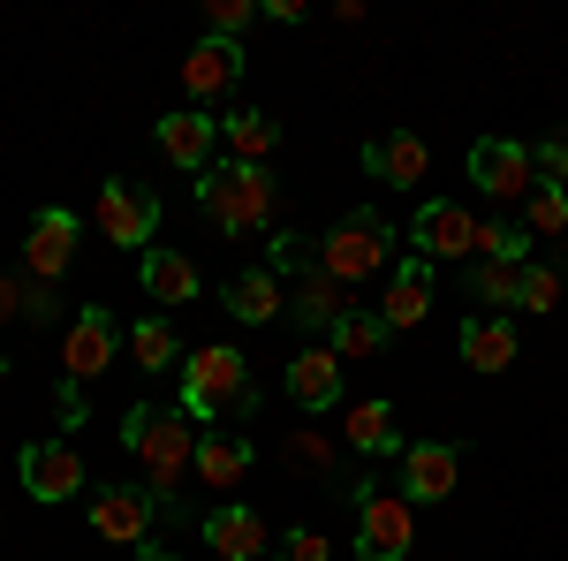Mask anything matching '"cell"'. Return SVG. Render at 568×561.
Listing matches in <instances>:
<instances>
[{"mask_svg": "<svg viewBox=\"0 0 568 561\" xmlns=\"http://www.w3.org/2000/svg\"><path fill=\"white\" fill-rule=\"evenodd\" d=\"M530 236L524 220H478V259H493V266H530Z\"/></svg>", "mask_w": 568, "mask_h": 561, "instance_id": "cell-28", "label": "cell"}, {"mask_svg": "<svg viewBox=\"0 0 568 561\" xmlns=\"http://www.w3.org/2000/svg\"><path fill=\"white\" fill-rule=\"evenodd\" d=\"M190 425L213 432L220 418H251L258 410V394H251V357L235 342H205L182 357V402H175Z\"/></svg>", "mask_w": 568, "mask_h": 561, "instance_id": "cell-2", "label": "cell"}, {"mask_svg": "<svg viewBox=\"0 0 568 561\" xmlns=\"http://www.w3.org/2000/svg\"><path fill=\"white\" fill-rule=\"evenodd\" d=\"M190 190H197V213L213 220L220 236H251V228L273 220V174H265V168H243V160L220 168V160H213Z\"/></svg>", "mask_w": 568, "mask_h": 561, "instance_id": "cell-3", "label": "cell"}, {"mask_svg": "<svg viewBox=\"0 0 568 561\" xmlns=\"http://www.w3.org/2000/svg\"><path fill=\"white\" fill-rule=\"evenodd\" d=\"M364 168H372V182H387V190H417L425 182V137L417 130H387L364 144Z\"/></svg>", "mask_w": 568, "mask_h": 561, "instance_id": "cell-16", "label": "cell"}, {"mask_svg": "<svg viewBox=\"0 0 568 561\" xmlns=\"http://www.w3.org/2000/svg\"><path fill=\"white\" fill-rule=\"evenodd\" d=\"M251 463H258V448L243 440V432H227V425H213L205 440H197V455H190V471H197V485H243L251 478Z\"/></svg>", "mask_w": 568, "mask_h": 561, "instance_id": "cell-14", "label": "cell"}, {"mask_svg": "<svg viewBox=\"0 0 568 561\" xmlns=\"http://www.w3.org/2000/svg\"><path fill=\"white\" fill-rule=\"evenodd\" d=\"M524 228L538 236V243H561L568 236V190L561 182H538V190L524 198Z\"/></svg>", "mask_w": 568, "mask_h": 561, "instance_id": "cell-29", "label": "cell"}, {"mask_svg": "<svg viewBox=\"0 0 568 561\" xmlns=\"http://www.w3.org/2000/svg\"><path fill=\"white\" fill-rule=\"evenodd\" d=\"M220 303H227V319H243V327H273L281 319V281L265 273V266H251V273H235L227 289H220Z\"/></svg>", "mask_w": 568, "mask_h": 561, "instance_id": "cell-24", "label": "cell"}, {"mask_svg": "<svg viewBox=\"0 0 568 561\" xmlns=\"http://www.w3.org/2000/svg\"><path fill=\"white\" fill-rule=\"evenodd\" d=\"M130 349H136V364H144V372H168V364L182 357V334L168 327V319H136V327H130Z\"/></svg>", "mask_w": 568, "mask_h": 561, "instance_id": "cell-31", "label": "cell"}, {"mask_svg": "<svg viewBox=\"0 0 568 561\" xmlns=\"http://www.w3.org/2000/svg\"><path fill=\"white\" fill-rule=\"evenodd\" d=\"M342 432H349L356 455H402V448H409V440H402V425H394V402H379V394H372V402H356Z\"/></svg>", "mask_w": 568, "mask_h": 561, "instance_id": "cell-26", "label": "cell"}, {"mask_svg": "<svg viewBox=\"0 0 568 561\" xmlns=\"http://www.w3.org/2000/svg\"><path fill=\"white\" fill-rule=\"evenodd\" d=\"M538 152V182H561L568 190V137H546V144H530Z\"/></svg>", "mask_w": 568, "mask_h": 561, "instance_id": "cell-35", "label": "cell"}, {"mask_svg": "<svg viewBox=\"0 0 568 561\" xmlns=\"http://www.w3.org/2000/svg\"><path fill=\"white\" fill-rule=\"evenodd\" d=\"M84 517H91V531H99L106 547H144V531L160 523V501H152L144 485H99Z\"/></svg>", "mask_w": 568, "mask_h": 561, "instance_id": "cell-9", "label": "cell"}, {"mask_svg": "<svg viewBox=\"0 0 568 561\" xmlns=\"http://www.w3.org/2000/svg\"><path fill=\"white\" fill-rule=\"evenodd\" d=\"M409 547H417L409 501L387 493V485H356V554L364 561H409Z\"/></svg>", "mask_w": 568, "mask_h": 561, "instance_id": "cell-5", "label": "cell"}, {"mask_svg": "<svg viewBox=\"0 0 568 561\" xmlns=\"http://www.w3.org/2000/svg\"><path fill=\"white\" fill-rule=\"evenodd\" d=\"M114 349H122V327H114V311L84 303V319L69 327V349H61V364H69V380L84 388V380H99V372L114 364Z\"/></svg>", "mask_w": 568, "mask_h": 561, "instance_id": "cell-12", "label": "cell"}, {"mask_svg": "<svg viewBox=\"0 0 568 561\" xmlns=\"http://www.w3.org/2000/svg\"><path fill=\"white\" fill-rule=\"evenodd\" d=\"M23 297H31V289H23V273H8V281H0V319H16Z\"/></svg>", "mask_w": 568, "mask_h": 561, "instance_id": "cell-36", "label": "cell"}, {"mask_svg": "<svg viewBox=\"0 0 568 561\" xmlns=\"http://www.w3.org/2000/svg\"><path fill=\"white\" fill-rule=\"evenodd\" d=\"M516 273H524V266H493V259H478L470 273H463V297H470V303H516Z\"/></svg>", "mask_w": 568, "mask_h": 561, "instance_id": "cell-32", "label": "cell"}, {"mask_svg": "<svg viewBox=\"0 0 568 561\" xmlns=\"http://www.w3.org/2000/svg\"><path fill=\"white\" fill-rule=\"evenodd\" d=\"M251 16H258L251 0H205V39H243Z\"/></svg>", "mask_w": 568, "mask_h": 561, "instance_id": "cell-33", "label": "cell"}, {"mask_svg": "<svg viewBox=\"0 0 568 561\" xmlns=\"http://www.w3.org/2000/svg\"><path fill=\"white\" fill-rule=\"evenodd\" d=\"M470 182H478L485 198L516 206V198L538 190V152L516 144V137H478V144H470Z\"/></svg>", "mask_w": 568, "mask_h": 561, "instance_id": "cell-8", "label": "cell"}, {"mask_svg": "<svg viewBox=\"0 0 568 561\" xmlns=\"http://www.w3.org/2000/svg\"><path fill=\"white\" fill-rule=\"evenodd\" d=\"M288 402H296V410H334V402H342V357H334V349L288 357Z\"/></svg>", "mask_w": 568, "mask_h": 561, "instance_id": "cell-20", "label": "cell"}, {"mask_svg": "<svg viewBox=\"0 0 568 561\" xmlns=\"http://www.w3.org/2000/svg\"><path fill=\"white\" fill-rule=\"evenodd\" d=\"M99 236L106 243H122V251H152V236H160V198L144 190V182H99Z\"/></svg>", "mask_w": 568, "mask_h": 561, "instance_id": "cell-6", "label": "cell"}, {"mask_svg": "<svg viewBox=\"0 0 568 561\" xmlns=\"http://www.w3.org/2000/svg\"><path fill=\"white\" fill-rule=\"evenodd\" d=\"M182 84L190 99H220V91L243 84V46L235 39H197L190 46V61H182Z\"/></svg>", "mask_w": 568, "mask_h": 561, "instance_id": "cell-15", "label": "cell"}, {"mask_svg": "<svg viewBox=\"0 0 568 561\" xmlns=\"http://www.w3.org/2000/svg\"><path fill=\"white\" fill-rule=\"evenodd\" d=\"M463 478V448L447 440H409L402 448V501H447Z\"/></svg>", "mask_w": 568, "mask_h": 561, "instance_id": "cell-11", "label": "cell"}, {"mask_svg": "<svg viewBox=\"0 0 568 561\" xmlns=\"http://www.w3.org/2000/svg\"><path fill=\"white\" fill-rule=\"evenodd\" d=\"M205 547H213L220 561H258L265 554V517L243 509V501H220L213 517H205Z\"/></svg>", "mask_w": 568, "mask_h": 561, "instance_id": "cell-19", "label": "cell"}, {"mask_svg": "<svg viewBox=\"0 0 568 561\" xmlns=\"http://www.w3.org/2000/svg\"><path fill=\"white\" fill-rule=\"evenodd\" d=\"M136 273H144V297L152 303H197V266L182 259V251H168V243H152L144 259H136Z\"/></svg>", "mask_w": 568, "mask_h": 561, "instance_id": "cell-23", "label": "cell"}, {"mask_svg": "<svg viewBox=\"0 0 568 561\" xmlns=\"http://www.w3.org/2000/svg\"><path fill=\"white\" fill-rule=\"evenodd\" d=\"M326 349H334L342 364H364V357H379V349H387V319H379V311H349V319L326 334Z\"/></svg>", "mask_w": 568, "mask_h": 561, "instance_id": "cell-27", "label": "cell"}, {"mask_svg": "<svg viewBox=\"0 0 568 561\" xmlns=\"http://www.w3.org/2000/svg\"><path fill=\"white\" fill-rule=\"evenodd\" d=\"M69 259H77V213L45 206V213L31 220V236H23V273H31V281H61Z\"/></svg>", "mask_w": 568, "mask_h": 561, "instance_id": "cell-13", "label": "cell"}, {"mask_svg": "<svg viewBox=\"0 0 568 561\" xmlns=\"http://www.w3.org/2000/svg\"><path fill=\"white\" fill-rule=\"evenodd\" d=\"M281 561H326V531H311V523H296V531L281 539Z\"/></svg>", "mask_w": 568, "mask_h": 561, "instance_id": "cell-34", "label": "cell"}, {"mask_svg": "<svg viewBox=\"0 0 568 561\" xmlns=\"http://www.w3.org/2000/svg\"><path fill=\"white\" fill-rule=\"evenodd\" d=\"M160 152H168L175 168L205 174V168H213V152H220V122H205L197 107H182V114H160Z\"/></svg>", "mask_w": 568, "mask_h": 561, "instance_id": "cell-17", "label": "cell"}, {"mask_svg": "<svg viewBox=\"0 0 568 561\" xmlns=\"http://www.w3.org/2000/svg\"><path fill=\"white\" fill-rule=\"evenodd\" d=\"M122 448L144 463V493H152V501H160V517H168V509H175L182 471H190V455H197L190 418H182L175 402H136L130 418H122Z\"/></svg>", "mask_w": 568, "mask_h": 561, "instance_id": "cell-1", "label": "cell"}, {"mask_svg": "<svg viewBox=\"0 0 568 561\" xmlns=\"http://www.w3.org/2000/svg\"><path fill=\"white\" fill-rule=\"evenodd\" d=\"M433 311V259H402L387 281V303H379V319H387V334H402V327H417Z\"/></svg>", "mask_w": 568, "mask_h": 561, "instance_id": "cell-21", "label": "cell"}, {"mask_svg": "<svg viewBox=\"0 0 568 561\" xmlns=\"http://www.w3.org/2000/svg\"><path fill=\"white\" fill-rule=\"evenodd\" d=\"M561 297H568V273H561V266H538V259H530L524 273H516V311H561Z\"/></svg>", "mask_w": 568, "mask_h": 561, "instance_id": "cell-30", "label": "cell"}, {"mask_svg": "<svg viewBox=\"0 0 568 561\" xmlns=\"http://www.w3.org/2000/svg\"><path fill=\"white\" fill-rule=\"evenodd\" d=\"M409 243H417V259H470L478 251V213L470 206H455V198H433L425 213H417V228H409Z\"/></svg>", "mask_w": 568, "mask_h": 561, "instance_id": "cell-10", "label": "cell"}, {"mask_svg": "<svg viewBox=\"0 0 568 561\" xmlns=\"http://www.w3.org/2000/svg\"><path fill=\"white\" fill-rule=\"evenodd\" d=\"M220 144H227L243 168H265V152L281 144V122H273L265 107H235V114L220 122Z\"/></svg>", "mask_w": 568, "mask_h": 561, "instance_id": "cell-25", "label": "cell"}, {"mask_svg": "<svg viewBox=\"0 0 568 561\" xmlns=\"http://www.w3.org/2000/svg\"><path fill=\"white\" fill-rule=\"evenodd\" d=\"M349 311H356L349 289H342L334 273L304 266V281H296V303H288V319H296V327H311V334H334V327H342Z\"/></svg>", "mask_w": 568, "mask_h": 561, "instance_id": "cell-18", "label": "cell"}, {"mask_svg": "<svg viewBox=\"0 0 568 561\" xmlns=\"http://www.w3.org/2000/svg\"><path fill=\"white\" fill-rule=\"evenodd\" d=\"M387 243H394L387 213L356 206V213H342L334 228H326V251H318V273H334V281L349 289V281H364V273H379V266H387Z\"/></svg>", "mask_w": 568, "mask_h": 561, "instance_id": "cell-4", "label": "cell"}, {"mask_svg": "<svg viewBox=\"0 0 568 561\" xmlns=\"http://www.w3.org/2000/svg\"><path fill=\"white\" fill-rule=\"evenodd\" d=\"M516 327L500 319V311H478V319H463V364L470 372H508L516 364Z\"/></svg>", "mask_w": 568, "mask_h": 561, "instance_id": "cell-22", "label": "cell"}, {"mask_svg": "<svg viewBox=\"0 0 568 561\" xmlns=\"http://www.w3.org/2000/svg\"><path fill=\"white\" fill-rule=\"evenodd\" d=\"M53 303H61V297H53L45 281H31V297H23V311H31V319H53Z\"/></svg>", "mask_w": 568, "mask_h": 561, "instance_id": "cell-37", "label": "cell"}, {"mask_svg": "<svg viewBox=\"0 0 568 561\" xmlns=\"http://www.w3.org/2000/svg\"><path fill=\"white\" fill-rule=\"evenodd\" d=\"M16 478H23V493L31 501H69L77 485H84V448L77 440H61V432H45V440H23V455H16Z\"/></svg>", "mask_w": 568, "mask_h": 561, "instance_id": "cell-7", "label": "cell"}]
</instances>
